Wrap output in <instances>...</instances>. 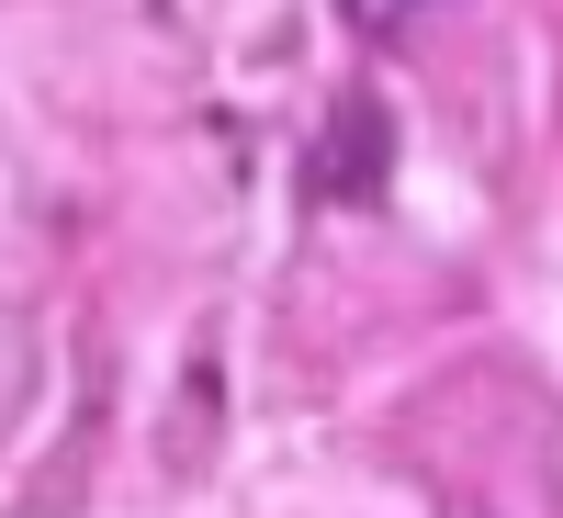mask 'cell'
<instances>
[{
  "instance_id": "cell-1",
  "label": "cell",
  "mask_w": 563,
  "mask_h": 518,
  "mask_svg": "<svg viewBox=\"0 0 563 518\" xmlns=\"http://www.w3.org/2000/svg\"><path fill=\"white\" fill-rule=\"evenodd\" d=\"M339 12H350V23H361V34H406V23H417V12H429V0H339Z\"/></svg>"
}]
</instances>
